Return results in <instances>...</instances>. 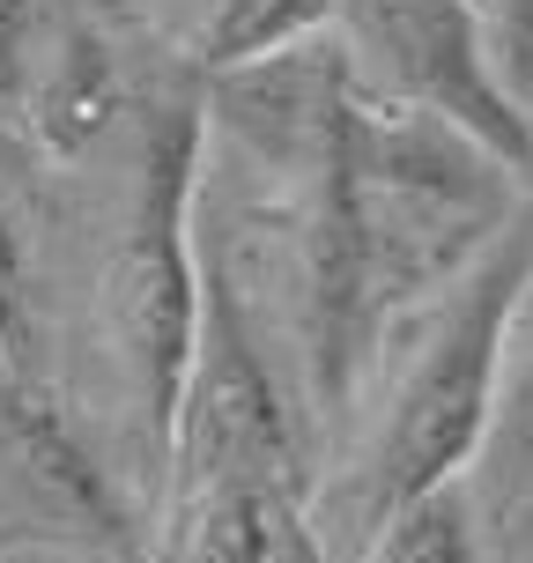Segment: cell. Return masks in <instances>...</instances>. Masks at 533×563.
I'll return each instance as SVG.
<instances>
[{
  "instance_id": "obj_8",
  "label": "cell",
  "mask_w": 533,
  "mask_h": 563,
  "mask_svg": "<svg viewBox=\"0 0 533 563\" xmlns=\"http://www.w3.org/2000/svg\"><path fill=\"white\" fill-rule=\"evenodd\" d=\"M481 497L497 511H526L533 505V275L511 305L504 327V356H497V400H489V438H481L475 475Z\"/></svg>"
},
{
  "instance_id": "obj_6",
  "label": "cell",
  "mask_w": 533,
  "mask_h": 563,
  "mask_svg": "<svg viewBox=\"0 0 533 563\" xmlns=\"http://www.w3.org/2000/svg\"><path fill=\"white\" fill-rule=\"evenodd\" d=\"M15 112H23V126L37 134V148L75 156V148H82V141H97V134H104V119L119 112L112 45H104L89 23H67L53 37V53L37 59V75L23 82Z\"/></svg>"
},
{
  "instance_id": "obj_7",
  "label": "cell",
  "mask_w": 533,
  "mask_h": 563,
  "mask_svg": "<svg viewBox=\"0 0 533 563\" xmlns=\"http://www.w3.org/2000/svg\"><path fill=\"white\" fill-rule=\"evenodd\" d=\"M348 15V0H208L193 23V75L208 82H237L275 59L311 53L326 30Z\"/></svg>"
},
{
  "instance_id": "obj_4",
  "label": "cell",
  "mask_w": 533,
  "mask_h": 563,
  "mask_svg": "<svg viewBox=\"0 0 533 563\" xmlns=\"http://www.w3.org/2000/svg\"><path fill=\"white\" fill-rule=\"evenodd\" d=\"M341 30H348V67L378 97L430 112L533 186V112H519L497 82L475 0H348Z\"/></svg>"
},
{
  "instance_id": "obj_9",
  "label": "cell",
  "mask_w": 533,
  "mask_h": 563,
  "mask_svg": "<svg viewBox=\"0 0 533 563\" xmlns=\"http://www.w3.org/2000/svg\"><path fill=\"white\" fill-rule=\"evenodd\" d=\"M356 563H481V534H475V497L467 482H452L437 497L408 505L400 519H386L364 541Z\"/></svg>"
},
{
  "instance_id": "obj_3",
  "label": "cell",
  "mask_w": 533,
  "mask_h": 563,
  "mask_svg": "<svg viewBox=\"0 0 533 563\" xmlns=\"http://www.w3.org/2000/svg\"><path fill=\"white\" fill-rule=\"evenodd\" d=\"M200 156H208V104L170 97L141 134L126 223H119V245L104 260V334H112L126 416H134L141 460L156 467V489L170 467L178 400H186L200 349V297H208V260L193 238Z\"/></svg>"
},
{
  "instance_id": "obj_2",
  "label": "cell",
  "mask_w": 533,
  "mask_h": 563,
  "mask_svg": "<svg viewBox=\"0 0 533 563\" xmlns=\"http://www.w3.org/2000/svg\"><path fill=\"white\" fill-rule=\"evenodd\" d=\"M526 275H533V200L437 305H422V327L400 356L393 386H386V408H378L356 467L341 482V519L356 527V541H370L408 505L475 475L481 438H489V400H497V356H504V327Z\"/></svg>"
},
{
  "instance_id": "obj_10",
  "label": "cell",
  "mask_w": 533,
  "mask_h": 563,
  "mask_svg": "<svg viewBox=\"0 0 533 563\" xmlns=\"http://www.w3.org/2000/svg\"><path fill=\"white\" fill-rule=\"evenodd\" d=\"M0 378H37V297L8 194H0Z\"/></svg>"
},
{
  "instance_id": "obj_5",
  "label": "cell",
  "mask_w": 533,
  "mask_h": 563,
  "mask_svg": "<svg viewBox=\"0 0 533 563\" xmlns=\"http://www.w3.org/2000/svg\"><path fill=\"white\" fill-rule=\"evenodd\" d=\"M0 460L15 467V482L53 511L67 534H89V541H104V549L134 556V519L119 505V489L82 452V438L59 422L53 394L37 378H0Z\"/></svg>"
},
{
  "instance_id": "obj_12",
  "label": "cell",
  "mask_w": 533,
  "mask_h": 563,
  "mask_svg": "<svg viewBox=\"0 0 533 563\" xmlns=\"http://www.w3.org/2000/svg\"><path fill=\"white\" fill-rule=\"evenodd\" d=\"M481 37H489V67H497L504 97L526 112L533 104V0H489Z\"/></svg>"
},
{
  "instance_id": "obj_1",
  "label": "cell",
  "mask_w": 533,
  "mask_h": 563,
  "mask_svg": "<svg viewBox=\"0 0 533 563\" xmlns=\"http://www.w3.org/2000/svg\"><path fill=\"white\" fill-rule=\"evenodd\" d=\"M156 497L164 563H319L304 445L223 260H208L200 349Z\"/></svg>"
},
{
  "instance_id": "obj_11",
  "label": "cell",
  "mask_w": 533,
  "mask_h": 563,
  "mask_svg": "<svg viewBox=\"0 0 533 563\" xmlns=\"http://www.w3.org/2000/svg\"><path fill=\"white\" fill-rule=\"evenodd\" d=\"M75 23L59 0H0V97L15 104L23 82L37 75V59L53 53V37Z\"/></svg>"
}]
</instances>
